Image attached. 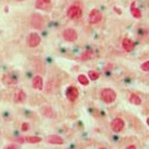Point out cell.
Here are the masks:
<instances>
[{
  "label": "cell",
  "mask_w": 149,
  "mask_h": 149,
  "mask_svg": "<svg viewBox=\"0 0 149 149\" xmlns=\"http://www.w3.org/2000/svg\"><path fill=\"white\" fill-rule=\"evenodd\" d=\"M117 94L114 92V90L110 88H106L103 89L101 92V97L102 99L106 103H112L115 98H116Z\"/></svg>",
  "instance_id": "cell-1"
},
{
  "label": "cell",
  "mask_w": 149,
  "mask_h": 149,
  "mask_svg": "<svg viewBox=\"0 0 149 149\" xmlns=\"http://www.w3.org/2000/svg\"><path fill=\"white\" fill-rule=\"evenodd\" d=\"M31 24L37 30H40L45 26V19L40 14H34L31 18Z\"/></svg>",
  "instance_id": "cell-2"
},
{
  "label": "cell",
  "mask_w": 149,
  "mask_h": 149,
  "mask_svg": "<svg viewBox=\"0 0 149 149\" xmlns=\"http://www.w3.org/2000/svg\"><path fill=\"white\" fill-rule=\"evenodd\" d=\"M41 41L40 36L36 32L31 33L28 38V45L30 48H36L37 47Z\"/></svg>",
  "instance_id": "cell-3"
},
{
  "label": "cell",
  "mask_w": 149,
  "mask_h": 149,
  "mask_svg": "<svg viewBox=\"0 0 149 149\" xmlns=\"http://www.w3.org/2000/svg\"><path fill=\"white\" fill-rule=\"evenodd\" d=\"M81 13H82V10L78 6H72L67 10L68 17L72 19H75L80 18L81 15Z\"/></svg>",
  "instance_id": "cell-4"
},
{
  "label": "cell",
  "mask_w": 149,
  "mask_h": 149,
  "mask_svg": "<svg viewBox=\"0 0 149 149\" xmlns=\"http://www.w3.org/2000/svg\"><path fill=\"white\" fill-rule=\"evenodd\" d=\"M102 18V15L100 12V10L94 9L91 10V12L89 15V22L92 24H97L98 22H100Z\"/></svg>",
  "instance_id": "cell-5"
},
{
  "label": "cell",
  "mask_w": 149,
  "mask_h": 149,
  "mask_svg": "<svg viewBox=\"0 0 149 149\" xmlns=\"http://www.w3.org/2000/svg\"><path fill=\"white\" fill-rule=\"evenodd\" d=\"M63 37L65 40L66 41L69 42H73L77 39V33L74 29L72 28H69L66 29L63 32Z\"/></svg>",
  "instance_id": "cell-6"
},
{
  "label": "cell",
  "mask_w": 149,
  "mask_h": 149,
  "mask_svg": "<svg viewBox=\"0 0 149 149\" xmlns=\"http://www.w3.org/2000/svg\"><path fill=\"white\" fill-rule=\"evenodd\" d=\"M36 7L39 10H49L52 8V2L51 0H36Z\"/></svg>",
  "instance_id": "cell-7"
},
{
  "label": "cell",
  "mask_w": 149,
  "mask_h": 149,
  "mask_svg": "<svg viewBox=\"0 0 149 149\" xmlns=\"http://www.w3.org/2000/svg\"><path fill=\"white\" fill-rule=\"evenodd\" d=\"M125 126L124 121L122 118H116L111 123V128L114 132H120Z\"/></svg>",
  "instance_id": "cell-8"
},
{
  "label": "cell",
  "mask_w": 149,
  "mask_h": 149,
  "mask_svg": "<svg viewBox=\"0 0 149 149\" xmlns=\"http://www.w3.org/2000/svg\"><path fill=\"white\" fill-rule=\"evenodd\" d=\"M78 90L77 88L75 86H70L68 88V90L66 91V96L67 98L70 101V102H75L77 97H78Z\"/></svg>",
  "instance_id": "cell-9"
},
{
  "label": "cell",
  "mask_w": 149,
  "mask_h": 149,
  "mask_svg": "<svg viewBox=\"0 0 149 149\" xmlns=\"http://www.w3.org/2000/svg\"><path fill=\"white\" fill-rule=\"evenodd\" d=\"M41 113L48 118H54L56 117V112L51 107H44L41 109Z\"/></svg>",
  "instance_id": "cell-10"
},
{
  "label": "cell",
  "mask_w": 149,
  "mask_h": 149,
  "mask_svg": "<svg viewBox=\"0 0 149 149\" xmlns=\"http://www.w3.org/2000/svg\"><path fill=\"white\" fill-rule=\"evenodd\" d=\"M47 143L51 144H63L64 139L57 135H51L47 137Z\"/></svg>",
  "instance_id": "cell-11"
},
{
  "label": "cell",
  "mask_w": 149,
  "mask_h": 149,
  "mask_svg": "<svg viewBox=\"0 0 149 149\" xmlns=\"http://www.w3.org/2000/svg\"><path fill=\"white\" fill-rule=\"evenodd\" d=\"M32 86L36 90H42L44 86L43 78L40 76H36L32 80Z\"/></svg>",
  "instance_id": "cell-12"
},
{
  "label": "cell",
  "mask_w": 149,
  "mask_h": 149,
  "mask_svg": "<svg viewBox=\"0 0 149 149\" xmlns=\"http://www.w3.org/2000/svg\"><path fill=\"white\" fill-rule=\"evenodd\" d=\"M123 47L126 50V52H130L135 48V44L132 41V40L128 38H125L123 41Z\"/></svg>",
  "instance_id": "cell-13"
},
{
  "label": "cell",
  "mask_w": 149,
  "mask_h": 149,
  "mask_svg": "<svg viewBox=\"0 0 149 149\" xmlns=\"http://www.w3.org/2000/svg\"><path fill=\"white\" fill-rule=\"evenodd\" d=\"M26 99V94L22 90H19L16 91V93L15 94L14 101L16 103H23L24 100Z\"/></svg>",
  "instance_id": "cell-14"
},
{
  "label": "cell",
  "mask_w": 149,
  "mask_h": 149,
  "mask_svg": "<svg viewBox=\"0 0 149 149\" xmlns=\"http://www.w3.org/2000/svg\"><path fill=\"white\" fill-rule=\"evenodd\" d=\"M3 81L4 82L5 85L7 86H15V84L17 83V80L15 79L14 77L10 75H4L3 77Z\"/></svg>",
  "instance_id": "cell-15"
},
{
  "label": "cell",
  "mask_w": 149,
  "mask_h": 149,
  "mask_svg": "<svg viewBox=\"0 0 149 149\" xmlns=\"http://www.w3.org/2000/svg\"><path fill=\"white\" fill-rule=\"evenodd\" d=\"M129 100H130V102L132 103V104L136 105V106H139V105H141L142 103V100H141V98L139 97V95H137V94H132L131 95V97L129 98Z\"/></svg>",
  "instance_id": "cell-16"
},
{
  "label": "cell",
  "mask_w": 149,
  "mask_h": 149,
  "mask_svg": "<svg viewBox=\"0 0 149 149\" xmlns=\"http://www.w3.org/2000/svg\"><path fill=\"white\" fill-rule=\"evenodd\" d=\"M93 56H94V53L91 50H87V51L84 52L81 54V57H80V60L81 61H89L90 59H91L93 57Z\"/></svg>",
  "instance_id": "cell-17"
},
{
  "label": "cell",
  "mask_w": 149,
  "mask_h": 149,
  "mask_svg": "<svg viewBox=\"0 0 149 149\" xmlns=\"http://www.w3.org/2000/svg\"><path fill=\"white\" fill-rule=\"evenodd\" d=\"M131 11H132V15L135 18H136V19H140L141 16H142V14H141L140 10H139L138 8H136V7H135V3H132V8H131Z\"/></svg>",
  "instance_id": "cell-18"
},
{
  "label": "cell",
  "mask_w": 149,
  "mask_h": 149,
  "mask_svg": "<svg viewBox=\"0 0 149 149\" xmlns=\"http://www.w3.org/2000/svg\"><path fill=\"white\" fill-rule=\"evenodd\" d=\"M42 139L38 136H28L25 138V142H28L29 143H38L41 142Z\"/></svg>",
  "instance_id": "cell-19"
},
{
  "label": "cell",
  "mask_w": 149,
  "mask_h": 149,
  "mask_svg": "<svg viewBox=\"0 0 149 149\" xmlns=\"http://www.w3.org/2000/svg\"><path fill=\"white\" fill-rule=\"evenodd\" d=\"M77 80H78V81H79L80 83L81 84V85H83V86H87V85H89V79L87 78L86 76H85L84 74H81L78 76L77 77Z\"/></svg>",
  "instance_id": "cell-20"
},
{
  "label": "cell",
  "mask_w": 149,
  "mask_h": 149,
  "mask_svg": "<svg viewBox=\"0 0 149 149\" xmlns=\"http://www.w3.org/2000/svg\"><path fill=\"white\" fill-rule=\"evenodd\" d=\"M88 75H89V77H90V78L92 81H95V80H97L98 77H99V76H100V74L97 73V72H96V71H94V70H91V71H90L89 73H88Z\"/></svg>",
  "instance_id": "cell-21"
},
{
  "label": "cell",
  "mask_w": 149,
  "mask_h": 149,
  "mask_svg": "<svg viewBox=\"0 0 149 149\" xmlns=\"http://www.w3.org/2000/svg\"><path fill=\"white\" fill-rule=\"evenodd\" d=\"M141 69H142L143 71H145V72H148L149 70V61H145V62L142 65H141Z\"/></svg>",
  "instance_id": "cell-22"
},
{
  "label": "cell",
  "mask_w": 149,
  "mask_h": 149,
  "mask_svg": "<svg viewBox=\"0 0 149 149\" xmlns=\"http://www.w3.org/2000/svg\"><path fill=\"white\" fill-rule=\"evenodd\" d=\"M28 128H29V125H28V123H24L22 124V131H23V132H27L28 130Z\"/></svg>",
  "instance_id": "cell-23"
},
{
  "label": "cell",
  "mask_w": 149,
  "mask_h": 149,
  "mask_svg": "<svg viewBox=\"0 0 149 149\" xmlns=\"http://www.w3.org/2000/svg\"><path fill=\"white\" fill-rule=\"evenodd\" d=\"M5 148L7 149H15L18 148L17 145H15V144H10V145H8L7 147H5Z\"/></svg>",
  "instance_id": "cell-24"
},
{
  "label": "cell",
  "mask_w": 149,
  "mask_h": 149,
  "mask_svg": "<svg viewBox=\"0 0 149 149\" xmlns=\"http://www.w3.org/2000/svg\"><path fill=\"white\" fill-rule=\"evenodd\" d=\"M17 142L19 143H23L25 142V138L24 137H20L17 139Z\"/></svg>",
  "instance_id": "cell-25"
},
{
  "label": "cell",
  "mask_w": 149,
  "mask_h": 149,
  "mask_svg": "<svg viewBox=\"0 0 149 149\" xmlns=\"http://www.w3.org/2000/svg\"><path fill=\"white\" fill-rule=\"evenodd\" d=\"M127 149H135L136 148V147L135 145H130V146H127Z\"/></svg>",
  "instance_id": "cell-26"
},
{
  "label": "cell",
  "mask_w": 149,
  "mask_h": 149,
  "mask_svg": "<svg viewBox=\"0 0 149 149\" xmlns=\"http://www.w3.org/2000/svg\"><path fill=\"white\" fill-rule=\"evenodd\" d=\"M16 1H19V2H21V1H24V0H16Z\"/></svg>",
  "instance_id": "cell-27"
}]
</instances>
